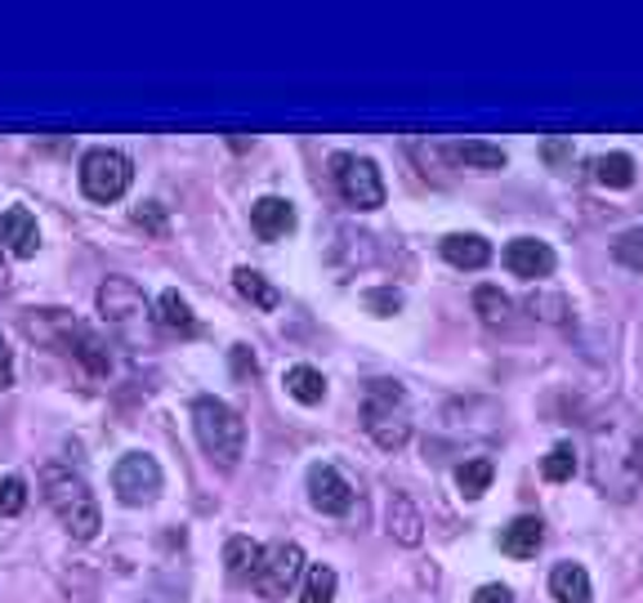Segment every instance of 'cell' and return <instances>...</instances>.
Wrapping results in <instances>:
<instances>
[{"instance_id": "277c9868", "label": "cell", "mask_w": 643, "mask_h": 603, "mask_svg": "<svg viewBox=\"0 0 643 603\" xmlns=\"http://www.w3.org/2000/svg\"><path fill=\"white\" fill-rule=\"evenodd\" d=\"M331 166H336V188L353 211H380L384 206V179H380V166L371 157L340 153Z\"/></svg>"}, {"instance_id": "7c38bea8", "label": "cell", "mask_w": 643, "mask_h": 603, "mask_svg": "<svg viewBox=\"0 0 643 603\" xmlns=\"http://www.w3.org/2000/svg\"><path fill=\"white\" fill-rule=\"evenodd\" d=\"M545 546V523L523 514V518H514L505 532H500V550L509 559H537V550Z\"/></svg>"}, {"instance_id": "d6986e66", "label": "cell", "mask_w": 643, "mask_h": 603, "mask_svg": "<svg viewBox=\"0 0 643 603\" xmlns=\"http://www.w3.org/2000/svg\"><path fill=\"white\" fill-rule=\"evenodd\" d=\"M447 153H452V161L474 166V170H500L505 166V148L487 144V139H465V144H452Z\"/></svg>"}, {"instance_id": "836d02e7", "label": "cell", "mask_w": 643, "mask_h": 603, "mask_svg": "<svg viewBox=\"0 0 643 603\" xmlns=\"http://www.w3.org/2000/svg\"><path fill=\"white\" fill-rule=\"evenodd\" d=\"M233 371H237V376H255V354H250L246 345L233 349Z\"/></svg>"}, {"instance_id": "9a60e30c", "label": "cell", "mask_w": 643, "mask_h": 603, "mask_svg": "<svg viewBox=\"0 0 643 603\" xmlns=\"http://www.w3.org/2000/svg\"><path fill=\"white\" fill-rule=\"evenodd\" d=\"M362 416H366V434H371L375 447H384V451H398V447L411 438V425H407L403 407H398V412H362Z\"/></svg>"}, {"instance_id": "5b68a950", "label": "cell", "mask_w": 643, "mask_h": 603, "mask_svg": "<svg viewBox=\"0 0 643 603\" xmlns=\"http://www.w3.org/2000/svg\"><path fill=\"white\" fill-rule=\"evenodd\" d=\"M166 488V474L161 465L148 456V451H131L121 456L116 469H112V492L125 501V505H153Z\"/></svg>"}, {"instance_id": "4dcf8cb0", "label": "cell", "mask_w": 643, "mask_h": 603, "mask_svg": "<svg viewBox=\"0 0 643 603\" xmlns=\"http://www.w3.org/2000/svg\"><path fill=\"white\" fill-rule=\"evenodd\" d=\"M362 300H366V309H371L375 317H394V313L403 309V295H398V291H366Z\"/></svg>"}, {"instance_id": "5bb4252c", "label": "cell", "mask_w": 643, "mask_h": 603, "mask_svg": "<svg viewBox=\"0 0 643 603\" xmlns=\"http://www.w3.org/2000/svg\"><path fill=\"white\" fill-rule=\"evenodd\" d=\"M442 259L452 268H483L492 259V246L478 233H452V237H442Z\"/></svg>"}, {"instance_id": "ac0fdd59", "label": "cell", "mask_w": 643, "mask_h": 603, "mask_svg": "<svg viewBox=\"0 0 643 603\" xmlns=\"http://www.w3.org/2000/svg\"><path fill=\"white\" fill-rule=\"evenodd\" d=\"M260 546L250 541V536H233V541L224 546V568L233 581H255V568H260Z\"/></svg>"}, {"instance_id": "52a82bcc", "label": "cell", "mask_w": 643, "mask_h": 603, "mask_svg": "<svg viewBox=\"0 0 643 603\" xmlns=\"http://www.w3.org/2000/svg\"><path fill=\"white\" fill-rule=\"evenodd\" d=\"M94 300H99L103 322H116V326H125V322H135V317L148 313V300H144L139 282H131V278H108Z\"/></svg>"}, {"instance_id": "30bf717a", "label": "cell", "mask_w": 643, "mask_h": 603, "mask_svg": "<svg viewBox=\"0 0 643 603\" xmlns=\"http://www.w3.org/2000/svg\"><path fill=\"white\" fill-rule=\"evenodd\" d=\"M0 246L19 259H32L41 250V228H36V215L27 206H10L0 215Z\"/></svg>"}, {"instance_id": "44dd1931", "label": "cell", "mask_w": 643, "mask_h": 603, "mask_svg": "<svg viewBox=\"0 0 643 603\" xmlns=\"http://www.w3.org/2000/svg\"><path fill=\"white\" fill-rule=\"evenodd\" d=\"M595 179L603 183V188H630L634 183V157L630 153H603L599 161H595Z\"/></svg>"}, {"instance_id": "3957f363", "label": "cell", "mask_w": 643, "mask_h": 603, "mask_svg": "<svg viewBox=\"0 0 643 603\" xmlns=\"http://www.w3.org/2000/svg\"><path fill=\"white\" fill-rule=\"evenodd\" d=\"M131 183H135V166H131V157H125V153L94 148V153L81 157V192L90 201H103V206H108V201L131 192Z\"/></svg>"}, {"instance_id": "603a6c76", "label": "cell", "mask_w": 643, "mask_h": 603, "mask_svg": "<svg viewBox=\"0 0 643 603\" xmlns=\"http://www.w3.org/2000/svg\"><path fill=\"white\" fill-rule=\"evenodd\" d=\"M157 317H161V326L183 331V335L198 331V317H192V309H188V300H183L179 291H161V300H157Z\"/></svg>"}, {"instance_id": "ffe728a7", "label": "cell", "mask_w": 643, "mask_h": 603, "mask_svg": "<svg viewBox=\"0 0 643 603\" xmlns=\"http://www.w3.org/2000/svg\"><path fill=\"white\" fill-rule=\"evenodd\" d=\"M286 393L295 402H304V407H317V402L327 398V380H322V371H313V367H291L286 371Z\"/></svg>"}, {"instance_id": "e0dca14e", "label": "cell", "mask_w": 643, "mask_h": 603, "mask_svg": "<svg viewBox=\"0 0 643 603\" xmlns=\"http://www.w3.org/2000/svg\"><path fill=\"white\" fill-rule=\"evenodd\" d=\"M233 287H237V295H241V300H250L255 309H264V313H273V309L282 304L278 287H269V282H264V273H255V268H246V264L233 273Z\"/></svg>"}, {"instance_id": "83f0119b", "label": "cell", "mask_w": 643, "mask_h": 603, "mask_svg": "<svg viewBox=\"0 0 643 603\" xmlns=\"http://www.w3.org/2000/svg\"><path fill=\"white\" fill-rule=\"evenodd\" d=\"M23 505H27V483L19 474L0 479V514L14 518V514H23Z\"/></svg>"}, {"instance_id": "f1b7e54d", "label": "cell", "mask_w": 643, "mask_h": 603, "mask_svg": "<svg viewBox=\"0 0 643 603\" xmlns=\"http://www.w3.org/2000/svg\"><path fill=\"white\" fill-rule=\"evenodd\" d=\"M528 309H532L541 322H563V313H567L563 295H554V291H532V295H528Z\"/></svg>"}, {"instance_id": "8992f818", "label": "cell", "mask_w": 643, "mask_h": 603, "mask_svg": "<svg viewBox=\"0 0 643 603\" xmlns=\"http://www.w3.org/2000/svg\"><path fill=\"white\" fill-rule=\"evenodd\" d=\"M304 577V550L295 541H278L260 555V568H255V590L264 599H282L295 581Z\"/></svg>"}, {"instance_id": "6da1fadb", "label": "cell", "mask_w": 643, "mask_h": 603, "mask_svg": "<svg viewBox=\"0 0 643 603\" xmlns=\"http://www.w3.org/2000/svg\"><path fill=\"white\" fill-rule=\"evenodd\" d=\"M41 488H45V501H49L54 518L68 527L72 541H94L99 527H103V514H99V501H94L90 483L81 474H72V469H63V465H45Z\"/></svg>"}, {"instance_id": "f546056e", "label": "cell", "mask_w": 643, "mask_h": 603, "mask_svg": "<svg viewBox=\"0 0 643 603\" xmlns=\"http://www.w3.org/2000/svg\"><path fill=\"white\" fill-rule=\"evenodd\" d=\"M144 233H153V237H166V206L161 201H144V206H135V215H131Z\"/></svg>"}, {"instance_id": "4316f807", "label": "cell", "mask_w": 643, "mask_h": 603, "mask_svg": "<svg viewBox=\"0 0 643 603\" xmlns=\"http://www.w3.org/2000/svg\"><path fill=\"white\" fill-rule=\"evenodd\" d=\"M612 255H617V264H625V268H634V273H643V228L621 233L617 246H612Z\"/></svg>"}, {"instance_id": "9c48e42d", "label": "cell", "mask_w": 643, "mask_h": 603, "mask_svg": "<svg viewBox=\"0 0 643 603\" xmlns=\"http://www.w3.org/2000/svg\"><path fill=\"white\" fill-rule=\"evenodd\" d=\"M505 268L523 282L550 278L554 273V250H550V242H537V237H514L505 246Z\"/></svg>"}, {"instance_id": "cb8c5ba5", "label": "cell", "mask_w": 643, "mask_h": 603, "mask_svg": "<svg viewBox=\"0 0 643 603\" xmlns=\"http://www.w3.org/2000/svg\"><path fill=\"white\" fill-rule=\"evenodd\" d=\"M300 603H336V572L327 563H313L304 568V590Z\"/></svg>"}, {"instance_id": "d6a6232c", "label": "cell", "mask_w": 643, "mask_h": 603, "mask_svg": "<svg viewBox=\"0 0 643 603\" xmlns=\"http://www.w3.org/2000/svg\"><path fill=\"white\" fill-rule=\"evenodd\" d=\"M474 603H514V594H509L505 585H478Z\"/></svg>"}, {"instance_id": "7402d4cb", "label": "cell", "mask_w": 643, "mask_h": 603, "mask_svg": "<svg viewBox=\"0 0 643 603\" xmlns=\"http://www.w3.org/2000/svg\"><path fill=\"white\" fill-rule=\"evenodd\" d=\"M492 460L487 456H474V460H465L461 469H456V488H461V496H470V501H478L487 488H492Z\"/></svg>"}, {"instance_id": "7a4b0ae2", "label": "cell", "mask_w": 643, "mask_h": 603, "mask_svg": "<svg viewBox=\"0 0 643 603\" xmlns=\"http://www.w3.org/2000/svg\"><path fill=\"white\" fill-rule=\"evenodd\" d=\"M192 429H198V443L202 451L219 465V469H233L246 451V421L228 407L224 398H198L192 402Z\"/></svg>"}, {"instance_id": "ba28073f", "label": "cell", "mask_w": 643, "mask_h": 603, "mask_svg": "<svg viewBox=\"0 0 643 603\" xmlns=\"http://www.w3.org/2000/svg\"><path fill=\"white\" fill-rule=\"evenodd\" d=\"M308 501H313V510H322V514H349L353 488H349V479L340 474L336 465H313V469H308Z\"/></svg>"}, {"instance_id": "4fadbf2b", "label": "cell", "mask_w": 643, "mask_h": 603, "mask_svg": "<svg viewBox=\"0 0 643 603\" xmlns=\"http://www.w3.org/2000/svg\"><path fill=\"white\" fill-rule=\"evenodd\" d=\"M550 594L559 603H590L595 590H590V572L582 563H554L550 572Z\"/></svg>"}, {"instance_id": "2e32d148", "label": "cell", "mask_w": 643, "mask_h": 603, "mask_svg": "<svg viewBox=\"0 0 643 603\" xmlns=\"http://www.w3.org/2000/svg\"><path fill=\"white\" fill-rule=\"evenodd\" d=\"M384 523H390V536H394V541H403V546H416L420 541V527H425V518H420V510L411 505V496H394L390 501V518H384Z\"/></svg>"}, {"instance_id": "8fae6325", "label": "cell", "mask_w": 643, "mask_h": 603, "mask_svg": "<svg viewBox=\"0 0 643 603\" xmlns=\"http://www.w3.org/2000/svg\"><path fill=\"white\" fill-rule=\"evenodd\" d=\"M250 224L264 242H278V237H286L295 228V206L286 197H260L250 206Z\"/></svg>"}, {"instance_id": "e575fe53", "label": "cell", "mask_w": 643, "mask_h": 603, "mask_svg": "<svg viewBox=\"0 0 643 603\" xmlns=\"http://www.w3.org/2000/svg\"><path fill=\"white\" fill-rule=\"evenodd\" d=\"M0 278H5V273H0Z\"/></svg>"}, {"instance_id": "1f68e13d", "label": "cell", "mask_w": 643, "mask_h": 603, "mask_svg": "<svg viewBox=\"0 0 643 603\" xmlns=\"http://www.w3.org/2000/svg\"><path fill=\"white\" fill-rule=\"evenodd\" d=\"M10 384H14V349L5 335H0V389H10Z\"/></svg>"}, {"instance_id": "d4e9b609", "label": "cell", "mask_w": 643, "mask_h": 603, "mask_svg": "<svg viewBox=\"0 0 643 603\" xmlns=\"http://www.w3.org/2000/svg\"><path fill=\"white\" fill-rule=\"evenodd\" d=\"M576 474V451H572V443H559L545 460H541V479H550V483H567Z\"/></svg>"}, {"instance_id": "484cf974", "label": "cell", "mask_w": 643, "mask_h": 603, "mask_svg": "<svg viewBox=\"0 0 643 603\" xmlns=\"http://www.w3.org/2000/svg\"><path fill=\"white\" fill-rule=\"evenodd\" d=\"M474 309H478V317H483V322H492V326H496V322H505V317H509V295H505L500 287H478V291H474Z\"/></svg>"}]
</instances>
